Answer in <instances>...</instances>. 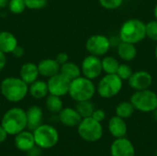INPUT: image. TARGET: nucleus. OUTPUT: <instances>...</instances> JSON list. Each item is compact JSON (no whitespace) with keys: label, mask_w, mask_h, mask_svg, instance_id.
<instances>
[{"label":"nucleus","mask_w":157,"mask_h":156,"mask_svg":"<svg viewBox=\"0 0 157 156\" xmlns=\"http://www.w3.org/2000/svg\"><path fill=\"white\" fill-rule=\"evenodd\" d=\"M2 96L9 102L17 103L22 101L29 93V85L20 77H6L0 84Z\"/></svg>","instance_id":"1"},{"label":"nucleus","mask_w":157,"mask_h":156,"mask_svg":"<svg viewBox=\"0 0 157 156\" xmlns=\"http://www.w3.org/2000/svg\"><path fill=\"white\" fill-rule=\"evenodd\" d=\"M1 125L8 135H17L27 129L26 110L17 107L9 108L2 117Z\"/></svg>","instance_id":"2"},{"label":"nucleus","mask_w":157,"mask_h":156,"mask_svg":"<svg viewBox=\"0 0 157 156\" xmlns=\"http://www.w3.org/2000/svg\"><path fill=\"white\" fill-rule=\"evenodd\" d=\"M119 36L121 41L137 44L146 38L145 23L138 18H130L121 25Z\"/></svg>","instance_id":"3"},{"label":"nucleus","mask_w":157,"mask_h":156,"mask_svg":"<svg viewBox=\"0 0 157 156\" xmlns=\"http://www.w3.org/2000/svg\"><path fill=\"white\" fill-rule=\"evenodd\" d=\"M97 92V87L93 80L83 75L71 81L69 93L70 97L75 102L91 100Z\"/></svg>","instance_id":"4"},{"label":"nucleus","mask_w":157,"mask_h":156,"mask_svg":"<svg viewBox=\"0 0 157 156\" xmlns=\"http://www.w3.org/2000/svg\"><path fill=\"white\" fill-rule=\"evenodd\" d=\"M32 132L36 146L40 149H52L59 142V132L52 125L42 123Z\"/></svg>","instance_id":"5"},{"label":"nucleus","mask_w":157,"mask_h":156,"mask_svg":"<svg viewBox=\"0 0 157 156\" xmlns=\"http://www.w3.org/2000/svg\"><path fill=\"white\" fill-rule=\"evenodd\" d=\"M77 133L79 137L88 143H96L99 141L104 133L101 122L94 120L92 117L84 118L77 126Z\"/></svg>","instance_id":"6"},{"label":"nucleus","mask_w":157,"mask_h":156,"mask_svg":"<svg viewBox=\"0 0 157 156\" xmlns=\"http://www.w3.org/2000/svg\"><path fill=\"white\" fill-rule=\"evenodd\" d=\"M130 101L135 110L144 113L154 112L157 108V94L149 88L135 91L132 95Z\"/></svg>","instance_id":"7"},{"label":"nucleus","mask_w":157,"mask_h":156,"mask_svg":"<svg viewBox=\"0 0 157 156\" xmlns=\"http://www.w3.org/2000/svg\"><path fill=\"white\" fill-rule=\"evenodd\" d=\"M123 81L116 74H106L97 86V92L102 98H112L116 97L122 89Z\"/></svg>","instance_id":"8"},{"label":"nucleus","mask_w":157,"mask_h":156,"mask_svg":"<svg viewBox=\"0 0 157 156\" xmlns=\"http://www.w3.org/2000/svg\"><path fill=\"white\" fill-rule=\"evenodd\" d=\"M111 48L109 39L102 34L90 36L86 42V49L89 54L95 56H104Z\"/></svg>","instance_id":"9"},{"label":"nucleus","mask_w":157,"mask_h":156,"mask_svg":"<svg viewBox=\"0 0 157 156\" xmlns=\"http://www.w3.org/2000/svg\"><path fill=\"white\" fill-rule=\"evenodd\" d=\"M80 67L82 75L91 80L99 77L103 72L101 59L98 56H95L92 54L85 57Z\"/></svg>","instance_id":"10"},{"label":"nucleus","mask_w":157,"mask_h":156,"mask_svg":"<svg viewBox=\"0 0 157 156\" xmlns=\"http://www.w3.org/2000/svg\"><path fill=\"white\" fill-rule=\"evenodd\" d=\"M70 84H71V80L65 77L63 74L59 73L50 77L47 81L49 94L61 97H64L69 93Z\"/></svg>","instance_id":"11"},{"label":"nucleus","mask_w":157,"mask_h":156,"mask_svg":"<svg viewBox=\"0 0 157 156\" xmlns=\"http://www.w3.org/2000/svg\"><path fill=\"white\" fill-rule=\"evenodd\" d=\"M111 156H135V147L126 137L115 139L109 148Z\"/></svg>","instance_id":"12"},{"label":"nucleus","mask_w":157,"mask_h":156,"mask_svg":"<svg viewBox=\"0 0 157 156\" xmlns=\"http://www.w3.org/2000/svg\"><path fill=\"white\" fill-rule=\"evenodd\" d=\"M128 83L134 91L148 89L153 84V76L149 72L144 70L133 72Z\"/></svg>","instance_id":"13"},{"label":"nucleus","mask_w":157,"mask_h":156,"mask_svg":"<svg viewBox=\"0 0 157 156\" xmlns=\"http://www.w3.org/2000/svg\"><path fill=\"white\" fill-rule=\"evenodd\" d=\"M14 143L17 150L27 153L36 146L33 132L31 131L26 130L15 135Z\"/></svg>","instance_id":"14"},{"label":"nucleus","mask_w":157,"mask_h":156,"mask_svg":"<svg viewBox=\"0 0 157 156\" xmlns=\"http://www.w3.org/2000/svg\"><path fill=\"white\" fill-rule=\"evenodd\" d=\"M58 119L59 121L66 127H77L82 120V117L77 112V110L69 107L63 108L58 113Z\"/></svg>","instance_id":"15"},{"label":"nucleus","mask_w":157,"mask_h":156,"mask_svg":"<svg viewBox=\"0 0 157 156\" xmlns=\"http://www.w3.org/2000/svg\"><path fill=\"white\" fill-rule=\"evenodd\" d=\"M108 129L111 136H113L115 139L125 137L128 132V126L125 120L117 115L109 119Z\"/></svg>","instance_id":"16"},{"label":"nucleus","mask_w":157,"mask_h":156,"mask_svg":"<svg viewBox=\"0 0 157 156\" xmlns=\"http://www.w3.org/2000/svg\"><path fill=\"white\" fill-rule=\"evenodd\" d=\"M27 114V129L33 131L42 124L43 111L39 106H31L26 110Z\"/></svg>","instance_id":"17"},{"label":"nucleus","mask_w":157,"mask_h":156,"mask_svg":"<svg viewBox=\"0 0 157 156\" xmlns=\"http://www.w3.org/2000/svg\"><path fill=\"white\" fill-rule=\"evenodd\" d=\"M38 68H39L40 75L50 78L60 73L61 65L58 63V62L55 59L46 58L41 60L38 63Z\"/></svg>","instance_id":"18"},{"label":"nucleus","mask_w":157,"mask_h":156,"mask_svg":"<svg viewBox=\"0 0 157 156\" xmlns=\"http://www.w3.org/2000/svg\"><path fill=\"white\" fill-rule=\"evenodd\" d=\"M40 75L38 64L34 63H24L19 71V77L26 82L29 86L38 80V77Z\"/></svg>","instance_id":"19"},{"label":"nucleus","mask_w":157,"mask_h":156,"mask_svg":"<svg viewBox=\"0 0 157 156\" xmlns=\"http://www.w3.org/2000/svg\"><path fill=\"white\" fill-rule=\"evenodd\" d=\"M17 40L16 36L6 30L0 31V51L4 53H12L14 49L17 46Z\"/></svg>","instance_id":"20"},{"label":"nucleus","mask_w":157,"mask_h":156,"mask_svg":"<svg viewBox=\"0 0 157 156\" xmlns=\"http://www.w3.org/2000/svg\"><path fill=\"white\" fill-rule=\"evenodd\" d=\"M117 53L122 61L132 62L137 56V49L135 44L121 41V43L117 46Z\"/></svg>","instance_id":"21"},{"label":"nucleus","mask_w":157,"mask_h":156,"mask_svg":"<svg viewBox=\"0 0 157 156\" xmlns=\"http://www.w3.org/2000/svg\"><path fill=\"white\" fill-rule=\"evenodd\" d=\"M29 95L35 99L45 98L49 95V89L47 82L42 80H36L29 86Z\"/></svg>","instance_id":"22"},{"label":"nucleus","mask_w":157,"mask_h":156,"mask_svg":"<svg viewBox=\"0 0 157 156\" xmlns=\"http://www.w3.org/2000/svg\"><path fill=\"white\" fill-rule=\"evenodd\" d=\"M60 73L63 74L65 77H67L71 81L82 75L81 67L72 62H67L63 65H61Z\"/></svg>","instance_id":"23"},{"label":"nucleus","mask_w":157,"mask_h":156,"mask_svg":"<svg viewBox=\"0 0 157 156\" xmlns=\"http://www.w3.org/2000/svg\"><path fill=\"white\" fill-rule=\"evenodd\" d=\"M45 105L47 109L53 114H58L63 108V103L61 97H57L51 94L46 97Z\"/></svg>","instance_id":"24"},{"label":"nucleus","mask_w":157,"mask_h":156,"mask_svg":"<svg viewBox=\"0 0 157 156\" xmlns=\"http://www.w3.org/2000/svg\"><path fill=\"white\" fill-rule=\"evenodd\" d=\"M135 111V108L131 101H122L119 103L116 107V115L126 120L131 118Z\"/></svg>","instance_id":"25"},{"label":"nucleus","mask_w":157,"mask_h":156,"mask_svg":"<svg viewBox=\"0 0 157 156\" xmlns=\"http://www.w3.org/2000/svg\"><path fill=\"white\" fill-rule=\"evenodd\" d=\"M101 63L103 72L108 74H116L121 64L120 62L113 56H105L103 59H101Z\"/></svg>","instance_id":"26"},{"label":"nucleus","mask_w":157,"mask_h":156,"mask_svg":"<svg viewBox=\"0 0 157 156\" xmlns=\"http://www.w3.org/2000/svg\"><path fill=\"white\" fill-rule=\"evenodd\" d=\"M75 109L80 114L82 119H84V118L92 117V114L96 108L94 104L91 102V100H85V101L76 102Z\"/></svg>","instance_id":"27"},{"label":"nucleus","mask_w":157,"mask_h":156,"mask_svg":"<svg viewBox=\"0 0 157 156\" xmlns=\"http://www.w3.org/2000/svg\"><path fill=\"white\" fill-rule=\"evenodd\" d=\"M8 9L13 14H21L27 8L24 0H9L8 2Z\"/></svg>","instance_id":"28"},{"label":"nucleus","mask_w":157,"mask_h":156,"mask_svg":"<svg viewBox=\"0 0 157 156\" xmlns=\"http://www.w3.org/2000/svg\"><path fill=\"white\" fill-rule=\"evenodd\" d=\"M133 74V71L132 67L127 63H121L116 74L122 80V81H128L132 74Z\"/></svg>","instance_id":"29"},{"label":"nucleus","mask_w":157,"mask_h":156,"mask_svg":"<svg viewBox=\"0 0 157 156\" xmlns=\"http://www.w3.org/2000/svg\"><path fill=\"white\" fill-rule=\"evenodd\" d=\"M146 37L157 42V20H151L145 24Z\"/></svg>","instance_id":"30"},{"label":"nucleus","mask_w":157,"mask_h":156,"mask_svg":"<svg viewBox=\"0 0 157 156\" xmlns=\"http://www.w3.org/2000/svg\"><path fill=\"white\" fill-rule=\"evenodd\" d=\"M27 8L31 10L42 9L46 6L48 0H24Z\"/></svg>","instance_id":"31"},{"label":"nucleus","mask_w":157,"mask_h":156,"mask_svg":"<svg viewBox=\"0 0 157 156\" xmlns=\"http://www.w3.org/2000/svg\"><path fill=\"white\" fill-rule=\"evenodd\" d=\"M124 0H98L100 6L108 10H114L119 8Z\"/></svg>","instance_id":"32"},{"label":"nucleus","mask_w":157,"mask_h":156,"mask_svg":"<svg viewBox=\"0 0 157 156\" xmlns=\"http://www.w3.org/2000/svg\"><path fill=\"white\" fill-rule=\"evenodd\" d=\"M92 118L99 122H102L106 119V112L101 108H96L92 114Z\"/></svg>","instance_id":"33"},{"label":"nucleus","mask_w":157,"mask_h":156,"mask_svg":"<svg viewBox=\"0 0 157 156\" xmlns=\"http://www.w3.org/2000/svg\"><path fill=\"white\" fill-rule=\"evenodd\" d=\"M55 60L58 62V63L60 65H63V63L69 62V55L66 52H60V53L57 54Z\"/></svg>","instance_id":"34"},{"label":"nucleus","mask_w":157,"mask_h":156,"mask_svg":"<svg viewBox=\"0 0 157 156\" xmlns=\"http://www.w3.org/2000/svg\"><path fill=\"white\" fill-rule=\"evenodd\" d=\"M12 54L14 55V57H16V58H21L23 55H24V49L22 48V47H20V46H17L15 49H14V51H12Z\"/></svg>","instance_id":"35"},{"label":"nucleus","mask_w":157,"mask_h":156,"mask_svg":"<svg viewBox=\"0 0 157 156\" xmlns=\"http://www.w3.org/2000/svg\"><path fill=\"white\" fill-rule=\"evenodd\" d=\"M109 42H110V46H111V47H116V48H117V46H118V45L121 43V41L120 36H111V37L109 38Z\"/></svg>","instance_id":"36"},{"label":"nucleus","mask_w":157,"mask_h":156,"mask_svg":"<svg viewBox=\"0 0 157 156\" xmlns=\"http://www.w3.org/2000/svg\"><path fill=\"white\" fill-rule=\"evenodd\" d=\"M6 53H4L3 51H0V72L4 70V68L6 67Z\"/></svg>","instance_id":"37"},{"label":"nucleus","mask_w":157,"mask_h":156,"mask_svg":"<svg viewBox=\"0 0 157 156\" xmlns=\"http://www.w3.org/2000/svg\"><path fill=\"white\" fill-rule=\"evenodd\" d=\"M8 134L6 133V131H5V129L2 127V125L0 124V144H2L3 143L6 142V138H7Z\"/></svg>","instance_id":"38"},{"label":"nucleus","mask_w":157,"mask_h":156,"mask_svg":"<svg viewBox=\"0 0 157 156\" xmlns=\"http://www.w3.org/2000/svg\"><path fill=\"white\" fill-rule=\"evenodd\" d=\"M9 0H0V8H5L8 5Z\"/></svg>","instance_id":"39"},{"label":"nucleus","mask_w":157,"mask_h":156,"mask_svg":"<svg viewBox=\"0 0 157 156\" xmlns=\"http://www.w3.org/2000/svg\"><path fill=\"white\" fill-rule=\"evenodd\" d=\"M154 16H155V20H157V3L155 6V9H154Z\"/></svg>","instance_id":"40"},{"label":"nucleus","mask_w":157,"mask_h":156,"mask_svg":"<svg viewBox=\"0 0 157 156\" xmlns=\"http://www.w3.org/2000/svg\"><path fill=\"white\" fill-rule=\"evenodd\" d=\"M154 117H155V120L157 121V108L154 111Z\"/></svg>","instance_id":"41"},{"label":"nucleus","mask_w":157,"mask_h":156,"mask_svg":"<svg viewBox=\"0 0 157 156\" xmlns=\"http://www.w3.org/2000/svg\"><path fill=\"white\" fill-rule=\"evenodd\" d=\"M155 59L157 60V44L155 46Z\"/></svg>","instance_id":"42"},{"label":"nucleus","mask_w":157,"mask_h":156,"mask_svg":"<svg viewBox=\"0 0 157 156\" xmlns=\"http://www.w3.org/2000/svg\"><path fill=\"white\" fill-rule=\"evenodd\" d=\"M155 156H157V150H156V152H155Z\"/></svg>","instance_id":"43"},{"label":"nucleus","mask_w":157,"mask_h":156,"mask_svg":"<svg viewBox=\"0 0 157 156\" xmlns=\"http://www.w3.org/2000/svg\"><path fill=\"white\" fill-rule=\"evenodd\" d=\"M155 1H156V2H157V0H155Z\"/></svg>","instance_id":"44"}]
</instances>
